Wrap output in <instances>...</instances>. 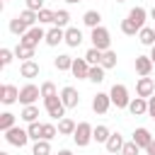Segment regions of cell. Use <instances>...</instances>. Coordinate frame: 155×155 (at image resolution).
Segmentation results:
<instances>
[{"mask_svg": "<svg viewBox=\"0 0 155 155\" xmlns=\"http://www.w3.org/2000/svg\"><path fill=\"white\" fill-rule=\"evenodd\" d=\"M150 17H153V19H155V5H153V10H150Z\"/></svg>", "mask_w": 155, "mask_h": 155, "instance_id": "obj_48", "label": "cell"}, {"mask_svg": "<svg viewBox=\"0 0 155 155\" xmlns=\"http://www.w3.org/2000/svg\"><path fill=\"white\" fill-rule=\"evenodd\" d=\"M53 94H58L56 92V85L53 82H44L41 85V97H53Z\"/></svg>", "mask_w": 155, "mask_h": 155, "instance_id": "obj_42", "label": "cell"}, {"mask_svg": "<svg viewBox=\"0 0 155 155\" xmlns=\"http://www.w3.org/2000/svg\"><path fill=\"white\" fill-rule=\"evenodd\" d=\"M41 128H44V124H39V121H31V124L27 126V131H29V138H34V140H41Z\"/></svg>", "mask_w": 155, "mask_h": 155, "instance_id": "obj_35", "label": "cell"}, {"mask_svg": "<svg viewBox=\"0 0 155 155\" xmlns=\"http://www.w3.org/2000/svg\"><path fill=\"white\" fill-rule=\"evenodd\" d=\"M75 128H78V124H75L73 119H68V116L58 119V133H61V136H73Z\"/></svg>", "mask_w": 155, "mask_h": 155, "instance_id": "obj_19", "label": "cell"}, {"mask_svg": "<svg viewBox=\"0 0 155 155\" xmlns=\"http://www.w3.org/2000/svg\"><path fill=\"white\" fill-rule=\"evenodd\" d=\"M44 41H46L48 46H58L61 41H65V31H63V27H53V29H48Z\"/></svg>", "mask_w": 155, "mask_h": 155, "instance_id": "obj_12", "label": "cell"}, {"mask_svg": "<svg viewBox=\"0 0 155 155\" xmlns=\"http://www.w3.org/2000/svg\"><path fill=\"white\" fill-rule=\"evenodd\" d=\"M145 153H148V155H155V136H153V143L145 148Z\"/></svg>", "mask_w": 155, "mask_h": 155, "instance_id": "obj_45", "label": "cell"}, {"mask_svg": "<svg viewBox=\"0 0 155 155\" xmlns=\"http://www.w3.org/2000/svg\"><path fill=\"white\" fill-rule=\"evenodd\" d=\"M138 41H140L143 46H153V44H155V29L143 27V29L138 31Z\"/></svg>", "mask_w": 155, "mask_h": 155, "instance_id": "obj_23", "label": "cell"}, {"mask_svg": "<svg viewBox=\"0 0 155 155\" xmlns=\"http://www.w3.org/2000/svg\"><path fill=\"white\" fill-rule=\"evenodd\" d=\"M121 31H124V34H128V36H133V34H138V31H140V27H138L133 19H128V17H126V19L121 22Z\"/></svg>", "mask_w": 155, "mask_h": 155, "instance_id": "obj_30", "label": "cell"}, {"mask_svg": "<svg viewBox=\"0 0 155 155\" xmlns=\"http://www.w3.org/2000/svg\"><path fill=\"white\" fill-rule=\"evenodd\" d=\"M92 136H94V140H97V143H107V138H109L111 133H109V128H107V126H97Z\"/></svg>", "mask_w": 155, "mask_h": 155, "instance_id": "obj_36", "label": "cell"}, {"mask_svg": "<svg viewBox=\"0 0 155 155\" xmlns=\"http://www.w3.org/2000/svg\"><path fill=\"white\" fill-rule=\"evenodd\" d=\"M31 155H51V145H48V140H36L34 143V148H31Z\"/></svg>", "mask_w": 155, "mask_h": 155, "instance_id": "obj_29", "label": "cell"}, {"mask_svg": "<svg viewBox=\"0 0 155 155\" xmlns=\"http://www.w3.org/2000/svg\"><path fill=\"white\" fill-rule=\"evenodd\" d=\"M102 53H104V51H99V48H94V46H92V48L85 53V61H87L90 65H99V61H102Z\"/></svg>", "mask_w": 155, "mask_h": 155, "instance_id": "obj_31", "label": "cell"}, {"mask_svg": "<svg viewBox=\"0 0 155 155\" xmlns=\"http://www.w3.org/2000/svg\"><path fill=\"white\" fill-rule=\"evenodd\" d=\"M53 65H56L58 70H70V68H73V58L63 53V56H58V58L53 61Z\"/></svg>", "mask_w": 155, "mask_h": 155, "instance_id": "obj_33", "label": "cell"}, {"mask_svg": "<svg viewBox=\"0 0 155 155\" xmlns=\"http://www.w3.org/2000/svg\"><path fill=\"white\" fill-rule=\"evenodd\" d=\"M41 39H46V31H44L41 27H31L24 36H19V44H22V46H31V48H36Z\"/></svg>", "mask_w": 155, "mask_h": 155, "instance_id": "obj_6", "label": "cell"}, {"mask_svg": "<svg viewBox=\"0 0 155 155\" xmlns=\"http://www.w3.org/2000/svg\"><path fill=\"white\" fill-rule=\"evenodd\" d=\"M0 155H10V153H0Z\"/></svg>", "mask_w": 155, "mask_h": 155, "instance_id": "obj_51", "label": "cell"}, {"mask_svg": "<svg viewBox=\"0 0 155 155\" xmlns=\"http://www.w3.org/2000/svg\"><path fill=\"white\" fill-rule=\"evenodd\" d=\"M19 17H22V19H24L29 27H34V22H39V12H34V10H24Z\"/></svg>", "mask_w": 155, "mask_h": 155, "instance_id": "obj_38", "label": "cell"}, {"mask_svg": "<svg viewBox=\"0 0 155 155\" xmlns=\"http://www.w3.org/2000/svg\"><path fill=\"white\" fill-rule=\"evenodd\" d=\"M99 65L104 68V70H109V68H116V53L109 48V51H104L102 53V61H99Z\"/></svg>", "mask_w": 155, "mask_h": 155, "instance_id": "obj_25", "label": "cell"}, {"mask_svg": "<svg viewBox=\"0 0 155 155\" xmlns=\"http://www.w3.org/2000/svg\"><path fill=\"white\" fill-rule=\"evenodd\" d=\"M116 2H126V0H116Z\"/></svg>", "mask_w": 155, "mask_h": 155, "instance_id": "obj_52", "label": "cell"}, {"mask_svg": "<svg viewBox=\"0 0 155 155\" xmlns=\"http://www.w3.org/2000/svg\"><path fill=\"white\" fill-rule=\"evenodd\" d=\"M29 29H31V27H29L22 17H15V19L10 22V31H12V34H17V36H24Z\"/></svg>", "mask_w": 155, "mask_h": 155, "instance_id": "obj_21", "label": "cell"}, {"mask_svg": "<svg viewBox=\"0 0 155 155\" xmlns=\"http://www.w3.org/2000/svg\"><path fill=\"white\" fill-rule=\"evenodd\" d=\"M65 44H68V46H73V48H78V46L82 44V31H80L78 27L65 29Z\"/></svg>", "mask_w": 155, "mask_h": 155, "instance_id": "obj_16", "label": "cell"}, {"mask_svg": "<svg viewBox=\"0 0 155 155\" xmlns=\"http://www.w3.org/2000/svg\"><path fill=\"white\" fill-rule=\"evenodd\" d=\"M61 99H63V104H65L68 109H75V107L80 104V94H78V90L70 87V85L61 90Z\"/></svg>", "mask_w": 155, "mask_h": 155, "instance_id": "obj_9", "label": "cell"}, {"mask_svg": "<svg viewBox=\"0 0 155 155\" xmlns=\"http://www.w3.org/2000/svg\"><path fill=\"white\" fill-rule=\"evenodd\" d=\"M15 56L22 58V61H31V58H34V48H31V46H22V44H17Z\"/></svg>", "mask_w": 155, "mask_h": 155, "instance_id": "obj_27", "label": "cell"}, {"mask_svg": "<svg viewBox=\"0 0 155 155\" xmlns=\"http://www.w3.org/2000/svg\"><path fill=\"white\" fill-rule=\"evenodd\" d=\"M148 114L155 119V94H153V97H148Z\"/></svg>", "mask_w": 155, "mask_h": 155, "instance_id": "obj_44", "label": "cell"}, {"mask_svg": "<svg viewBox=\"0 0 155 155\" xmlns=\"http://www.w3.org/2000/svg\"><path fill=\"white\" fill-rule=\"evenodd\" d=\"M104 145H107L109 153H121V150H124V138H121V133H111Z\"/></svg>", "mask_w": 155, "mask_h": 155, "instance_id": "obj_20", "label": "cell"}, {"mask_svg": "<svg viewBox=\"0 0 155 155\" xmlns=\"http://www.w3.org/2000/svg\"><path fill=\"white\" fill-rule=\"evenodd\" d=\"M65 2H80V0H65Z\"/></svg>", "mask_w": 155, "mask_h": 155, "instance_id": "obj_49", "label": "cell"}, {"mask_svg": "<svg viewBox=\"0 0 155 155\" xmlns=\"http://www.w3.org/2000/svg\"><path fill=\"white\" fill-rule=\"evenodd\" d=\"M87 80H90V82H102V80H104V68H102V65H90Z\"/></svg>", "mask_w": 155, "mask_h": 155, "instance_id": "obj_28", "label": "cell"}, {"mask_svg": "<svg viewBox=\"0 0 155 155\" xmlns=\"http://www.w3.org/2000/svg\"><path fill=\"white\" fill-rule=\"evenodd\" d=\"M109 104H111V97L104 94V92H97L94 99H92V111L94 114H107L109 111Z\"/></svg>", "mask_w": 155, "mask_h": 155, "instance_id": "obj_10", "label": "cell"}, {"mask_svg": "<svg viewBox=\"0 0 155 155\" xmlns=\"http://www.w3.org/2000/svg\"><path fill=\"white\" fill-rule=\"evenodd\" d=\"M44 107H46V111H48L51 119H63V116H65V109H68L58 94H53V97H44Z\"/></svg>", "mask_w": 155, "mask_h": 155, "instance_id": "obj_1", "label": "cell"}, {"mask_svg": "<svg viewBox=\"0 0 155 155\" xmlns=\"http://www.w3.org/2000/svg\"><path fill=\"white\" fill-rule=\"evenodd\" d=\"M41 97V87H36V85H24L22 90H19V102L27 107V104H34L36 99Z\"/></svg>", "mask_w": 155, "mask_h": 155, "instance_id": "obj_8", "label": "cell"}, {"mask_svg": "<svg viewBox=\"0 0 155 155\" xmlns=\"http://www.w3.org/2000/svg\"><path fill=\"white\" fill-rule=\"evenodd\" d=\"M0 102L2 104H15L19 102V90L15 85H2L0 87Z\"/></svg>", "mask_w": 155, "mask_h": 155, "instance_id": "obj_11", "label": "cell"}, {"mask_svg": "<svg viewBox=\"0 0 155 155\" xmlns=\"http://www.w3.org/2000/svg\"><path fill=\"white\" fill-rule=\"evenodd\" d=\"M53 17H56V12H51V10H39V24H46V22H53Z\"/></svg>", "mask_w": 155, "mask_h": 155, "instance_id": "obj_41", "label": "cell"}, {"mask_svg": "<svg viewBox=\"0 0 155 155\" xmlns=\"http://www.w3.org/2000/svg\"><path fill=\"white\" fill-rule=\"evenodd\" d=\"M153 58L150 56H136V73L138 75H150V70H153Z\"/></svg>", "mask_w": 155, "mask_h": 155, "instance_id": "obj_13", "label": "cell"}, {"mask_svg": "<svg viewBox=\"0 0 155 155\" xmlns=\"http://www.w3.org/2000/svg\"><path fill=\"white\" fill-rule=\"evenodd\" d=\"M94 128L87 124V121H80L78 124V128H75V133H73V140H75V145H80V148H85V145H90V140H94Z\"/></svg>", "mask_w": 155, "mask_h": 155, "instance_id": "obj_2", "label": "cell"}, {"mask_svg": "<svg viewBox=\"0 0 155 155\" xmlns=\"http://www.w3.org/2000/svg\"><path fill=\"white\" fill-rule=\"evenodd\" d=\"M19 75L22 78H36L39 75V63H34V61H22V65H19Z\"/></svg>", "mask_w": 155, "mask_h": 155, "instance_id": "obj_17", "label": "cell"}, {"mask_svg": "<svg viewBox=\"0 0 155 155\" xmlns=\"http://www.w3.org/2000/svg\"><path fill=\"white\" fill-rule=\"evenodd\" d=\"M68 22H70V12H68V10H58L56 17H53V24H56V27H65Z\"/></svg>", "mask_w": 155, "mask_h": 155, "instance_id": "obj_34", "label": "cell"}, {"mask_svg": "<svg viewBox=\"0 0 155 155\" xmlns=\"http://www.w3.org/2000/svg\"><path fill=\"white\" fill-rule=\"evenodd\" d=\"M58 155H73L70 150H58Z\"/></svg>", "mask_w": 155, "mask_h": 155, "instance_id": "obj_47", "label": "cell"}, {"mask_svg": "<svg viewBox=\"0 0 155 155\" xmlns=\"http://www.w3.org/2000/svg\"><path fill=\"white\" fill-rule=\"evenodd\" d=\"M90 39H92V46L99 48V51H109V46H111V36H109V31L104 27H94Z\"/></svg>", "mask_w": 155, "mask_h": 155, "instance_id": "obj_5", "label": "cell"}, {"mask_svg": "<svg viewBox=\"0 0 155 155\" xmlns=\"http://www.w3.org/2000/svg\"><path fill=\"white\" fill-rule=\"evenodd\" d=\"M19 116H22L27 124H31V121H36V116H39V107H36V104H27Z\"/></svg>", "mask_w": 155, "mask_h": 155, "instance_id": "obj_26", "label": "cell"}, {"mask_svg": "<svg viewBox=\"0 0 155 155\" xmlns=\"http://www.w3.org/2000/svg\"><path fill=\"white\" fill-rule=\"evenodd\" d=\"M128 111H131L133 116L148 114V102H145V97H136V99H131V104H128Z\"/></svg>", "mask_w": 155, "mask_h": 155, "instance_id": "obj_18", "label": "cell"}, {"mask_svg": "<svg viewBox=\"0 0 155 155\" xmlns=\"http://www.w3.org/2000/svg\"><path fill=\"white\" fill-rule=\"evenodd\" d=\"M133 140L140 145V150H145V148L153 143V136H150L148 128H136V131H133Z\"/></svg>", "mask_w": 155, "mask_h": 155, "instance_id": "obj_15", "label": "cell"}, {"mask_svg": "<svg viewBox=\"0 0 155 155\" xmlns=\"http://www.w3.org/2000/svg\"><path fill=\"white\" fill-rule=\"evenodd\" d=\"M145 17H148V12H145V7H140V5H138V7H133V10L128 12V19H133L140 29L145 27Z\"/></svg>", "mask_w": 155, "mask_h": 155, "instance_id": "obj_22", "label": "cell"}, {"mask_svg": "<svg viewBox=\"0 0 155 155\" xmlns=\"http://www.w3.org/2000/svg\"><path fill=\"white\" fill-rule=\"evenodd\" d=\"M111 155H124V153H111Z\"/></svg>", "mask_w": 155, "mask_h": 155, "instance_id": "obj_50", "label": "cell"}, {"mask_svg": "<svg viewBox=\"0 0 155 155\" xmlns=\"http://www.w3.org/2000/svg\"><path fill=\"white\" fill-rule=\"evenodd\" d=\"M150 58H153V63H155V44L150 46Z\"/></svg>", "mask_w": 155, "mask_h": 155, "instance_id": "obj_46", "label": "cell"}, {"mask_svg": "<svg viewBox=\"0 0 155 155\" xmlns=\"http://www.w3.org/2000/svg\"><path fill=\"white\" fill-rule=\"evenodd\" d=\"M124 155H138L140 153V145L136 143V140H128V143H124V150H121Z\"/></svg>", "mask_w": 155, "mask_h": 155, "instance_id": "obj_39", "label": "cell"}, {"mask_svg": "<svg viewBox=\"0 0 155 155\" xmlns=\"http://www.w3.org/2000/svg\"><path fill=\"white\" fill-rule=\"evenodd\" d=\"M109 97H111V104H116V109H128V104H131L126 85H114L109 90Z\"/></svg>", "mask_w": 155, "mask_h": 155, "instance_id": "obj_3", "label": "cell"}, {"mask_svg": "<svg viewBox=\"0 0 155 155\" xmlns=\"http://www.w3.org/2000/svg\"><path fill=\"white\" fill-rule=\"evenodd\" d=\"M5 140L10 145H15V148H24L27 140H29V131H24L19 126H12L10 131H5Z\"/></svg>", "mask_w": 155, "mask_h": 155, "instance_id": "obj_4", "label": "cell"}, {"mask_svg": "<svg viewBox=\"0 0 155 155\" xmlns=\"http://www.w3.org/2000/svg\"><path fill=\"white\" fill-rule=\"evenodd\" d=\"M12 56H15V51H10V48H0V65H2V68L10 65V63H12Z\"/></svg>", "mask_w": 155, "mask_h": 155, "instance_id": "obj_40", "label": "cell"}, {"mask_svg": "<svg viewBox=\"0 0 155 155\" xmlns=\"http://www.w3.org/2000/svg\"><path fill=\"white\" fill-rule=\"evenodd\" d=\"M136 92H138V97H153L155 94V82H153V78H148V75H140L138 78V82H136Z\"/></svg>", "mask_w": 155, "mask_h": 155, "instance_id": "obj_7", "label": "cell"}, {"mask_svg": "<svg viewBox=\"0 0 155 155\" xmlns=\"http://www.w3.org/2000/svg\"><path fill=\"white\" fill-rule=\"evenodd\" d=\"M82 22H85L90 29H94V27H99V22H102V15H99L97 10H87V12H85V17H82Z\"/></svg>", "mask_w": 155, "mask_h": 155, "instance_id": "obj_24", "label": "cell"}, {"mask_svg": "<svg viewBox=\"0 0 155 155\" xmlns=\"http://www.w3.org/2000/svg\"><path fill=\"white\" fill-rule=\"evenodd\" d=\"M12 126H15V114H10V111L0 114V131L5 133V131H10Z\"/></svg>", "mask_w": 155, "mask_h": 155, "instance_id": "obj_32", "label": "cell"}, {"mask_svg": "<svg viewBox=\"0 0 155 155\" xmlns=\"http://www.w3.org/2000/svg\"><path fill=\"white\" fill-rule=\"evenodd\" d=\"M70 73H73L75 78H85V80H87V73H90V63H87L85 58H73V68H70Z\"/></svg>", "mask_w": 155, "mask_h": 155, "instance_id": "obj_14", "label": "cell"}, {"mask_svg": "<svg viewBox=\"0 0 155 155\" xmlns=\"http://www.w3.org/2000/svg\"><path fill=\"white\" fill-rule=\"evenodd\" d=\"M56 133H58V128H56L53 124H44V128H41V138H44V140L56 138Z\"/></svg>", "mask_w": 155, "mask_h": 155, "instance_id": "obj_37", "label": "cell"}, {"mask_svg": "<svg viewBox=\"0 0 155 155\" xmlns=\"http://www.w3.org/2000/svg\"><path fill=\"white\" fill-rule=\"evenodd\" d=\"M27 10H34V12L44 10V0H27Z\"/></svg>", "mask_w": 155, "mask_h": 155, "instance_id": "obj_43", "label": "cell"}]
</instances>
